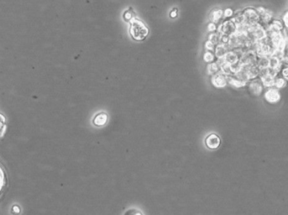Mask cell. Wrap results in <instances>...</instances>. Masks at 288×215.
Instances as JSON below:
<instances>
[{
	"mask_svg": "<svg viewBox=\"0 0 288 215\" xmlns=\"http://www.w3.org/2000/svg\"><path fill=\"white\" fill-rule=\"evenodd\" d=\"M107 121V115L105 113H101L97 115L94 120V123L97 126H102L104 125Z\"/></svg>",
	"mask_w": 288,
	"mask_h": 215,
	"instance_id": "cell-17",
	"label": "cell"
},
{
	"mask_svg": "<svg viewBox=\"0 0 288 215\" xmlns=\"http://www.w3.org/2000/svg\"><path fill=\"white\" fill-rule=\"evenodd\" d=\"M256 10L260 15V23L263 24L264 26H267L273 19V13L265 7H262V6L256 7Z\"/></svg>",
	"mask_w": 288,
	"mask_h": 215,
	"instance_id": "cell-5",
	"label": "cell"
},
{
	"mask_svg": "<svg viewBox=\"0 0 288 215\" xmlns=\"http://www.w3.org/2000/svg\"><path fill=\"white\" fill-rule=\"evenodd\" d=\"M130 33L133 39L137 41H142L146 38V37L148 34V30L147 26L144 25L138 19H132L131 20L130 25Z\"/></svg>",
	"mask_w": 288,
	"mask_h": 215,
	"instance_id": "cell-1",
	"label": "cell"
},
{
	"mask_svg": "<svg viewBox=\"0 0 288 215\" xmlns=\"http://www.w3.org/2000/svg\"><path fill=\"white\" fill-rule=\"evenodd\" d=\"M269 68H273V69H276V70L280 72L281 68H282L281 63V59L276 56L269 57Z\"/></svg>",
	"mask_w": 288,
	"mask_h": 215,
	"instance_id": "cell-13",
	"label": "cell"
},
{
	"mask_svg": "<svg viewBox=\"0 0 288 215\" xmlns=\"http://www.w3.org/2000/svg\"><path fill=\"white\" fill-rule=\"evenodd\" d=\"M231 20L233 21V23L237 26V27H240V26L245 25V19H244L242 10L236 12L233 14V16L232 17Z\"/></svg>",
	"mask_w": 288,
	"mask_h": 215,
	"instance_id": "cell-12",
	"label": "cell"
},
{
	"mask_svg": "<svg viewBox=\"0 0 288 215\" xmlns=\"http://www.w3.org/2000/svg\"><path fill=\"white\" fill-rule=\"evenodd\" d=\"M207 30L209 32L212 33V32H215V31L218 30V27H217V25L215 24V23H209L208 24V26H207Z\"/></svg>",
	"mask_w": 288,
	"mask_h": 215,
	"instance_id": "cell-30",
	"label": "cell"
},
{
	"mask_svg": "<svg viewBox=\"0 0 288 215\" xmlns=\"http://www.w3.org/2000/svg\"><path fill=\"white\" fill-rule=\"evenodd\" d=\"M215 56L218 57V58H221V57H224L227 52L229 51L228 45H224V44H218V45L215 46Z\"/></svg>",
	"mask_w": 288,
	"mask_h": 215,
	"instance_id": "cell-10",
	"label": "cell"
},
{
	"mask_svg": "<svg viewBox=\"0 0 288 215\" xmlns=\"http://www.w3.org/2000/svg\"><path fill=\"white\" fill-rule=\"evenodd\" d=\"M215 46H216L213 43L211 42L210 41H206V43H205V47H206V49L208 51H212V52L215 50Z\"/></svg>",
	"mask_w": 288,
	"mask_h": 215,
	"instance_id": "cell-27",
	"label": "cell"
},
{
	"mask_svg": "<svg viewBox=\"0 0 288 215\" xmlns=\"http://www.w3.org/2000/svg\"><path fill=\"white\" fill-rule=\"evenodd\" d=\"M220 33H218V31L217 32H212V33H210L209 36H208V41H210L211 42L213 43L215 46H217L218 44L220 43Z\"/></svg>",
	"mask_w": 288,
	"mask_h": 215,
	"instance_id": "cell-19",
	"label": "cell"
},
{
	"mask_svg": "<svg viewBox=\"0 0 288 215\" xmlns=\"http://www.w3.org/2000/svg\"><path fill=\"white\" fill-rule=\"evenodd\" d=\"M260 79V81L262 83V85L264 87L266 88H271V87H275V80L276 78L271 76L269 74H266V75H262V76L259 77Z\"/></svg>",
	"mask_w": 288,
	"mask_h": 215,
	"instance_id": "cell-9",
	"label": "cell"
},
{
	"mask_svg": "<svg viewBox=\"0 0 288 215\" xmlns=\"http://www.w3.org/2000/svg\"><path fill=\"white\" fill-rule=\"evenodd\" d=\"M282 22L283 24H284L285 27H286V29H288V10L287 11H286L285 14H283Z\"/></svg>",
	"mask_w": 288,
	"mask_h": 215,
	"instance_id": "cell-31",
	"label": "cell"
},
{
	"mask_svg": "<svg viewBox=\"0 0 288 215\" xmlns=\"http://www.w3.org/2000/svg\"><path fill=\"white\" fill-rule=\"evenodd\" d=\"M287 31V34H288V29H287V31Z\"/></svg>",
	"mask_w": 288,
	"mask_h": 215,
	"instance_id": "cell-34",
	"label": "cell"
},
{
	"mask_svg": "<svg viewBox=\"0 0 288 215\" xmlns=\"http://www.w3.org/2000/svg\"><path fill=\"white\" fill-rule=\"evenodd\" d=\"M4 122H5V119H4V117L2 115H0V136L3 135L6 129V126L4 124Z\"/></svg>",
	"mask_w": 288,
	"mask_h": 215,
	"instance_id": "cell-24",
	"label": "cell"
},
{
	"mask_svg": "<svg viewBox=\"0 0 288 215\" xmlns=\"http://www.w3.org/2000/svg\"><path fill=\"white\" fill-rule=\"evenodd\" d=\"M236 31H237V26L235 25L231 19L223 20V22L219 25V27L217 30L218 33L228 35V36L235 34Z\"/></svg>",
	"mask_w": 288,
	"mask_h": 215,
	"instance_id": "cell-3",
	"label": "cell"
},
{
	"mask_svg": "<svg viewBox=\"0 0 288 215\" xmlns=\"http://www.w3.org/2000/svg\"><path fill=\"white\" fill-rule=\"evenodd\" d=\"M256 66L259 69L269 68V57H257Z\"/></svg>",
	"mask_w": 288,
	"mask_h": 215,
	"instance_id": "cell-16",
	"label": "cell"
},
{
	"mask_svg": "<svg viewBox=\"0 0 288 215\" xmlns=\"http://www.w3.org/2000/svg\"><path fill=\"white\" fill-rule=\"evenodd\" d=\"M227 77V80H228V83L230 84L233 86H234L236 88H242V87H244L247 85V83L243 81V80H240V79H237L236 77L233 76V74H232V75H228Z\"/></svg>",
	"mask_w": 288,
	"mask_h": 215,
	"instance_id": "cell-8",
	"label": "cell"
},
{
	"mask_svg": "<svg viewBox=\"0 0 288 215\" xmlns=\"http://www.w3.org/2000/svg\"><path fill=\"white\" fill-rule=\"evenodd\" d=\"M247 85H248V87H249V91H250L254 95L259 96V95H261V93L263 92L264 86H263L262 83L260 81L259 77H258V78H255V79H251V80H249V82L247 83Z\"/></svg>",
	"mask_w": 288,
	"mask_h": 215,
	"instance_id": "cell-4",
	"label": "cell"
},
{
	"mask_svg": "<svg viewBox=\"0 0 288 215\" xmlns=\"http://www.w3.org/2000/svg\"><path fill=\"white\" fill-rule=\"evenodd\" d=\"M265 98L269 103H271V104L277 103L281 100V94H280L279 90L275 87L268 88L265 94Z\"/></svg>",
	"mask_w": 288,
	"mask_h": 215,
	"instance_id": "cell-6",
	"label": "cell"
},
{
	"mask_svg": "<svg viewBox=\"0 0 288 215\" xmlns=\"http://www.w3.org/2000/svg\"><path fill=\"white\" fill-rule=\"evenodd\" d=\"M177 15H178V10L176 9H175L174 10L170 12V17L171 18H175L177 17Z\"/></svg>",
	"mask_w": 288,
	"mask_h": 215,
	"instance_id": "cell-33",
	"label": "cell"
},
{
	"mask_svg": "<svg viewBox=\"0 0 288 215\" xmlns=\"http://www.w3.org/2000/svg\"><path fill=\"white\" fill-rule=\"evenodd\" d=\"M4 186H5V173L0 165V193L3 191Z\"/></svg>",
	"mask_w": 288,
	"mask_h": 215,
	"instance_id": "cell-23",
	"label": "cell"
},
{
	"mask_svg": "<svg viewBox=\"0 0 288 215\" xmlns=\"http://www.w3.org/2000/svg\"><path fill=\"white\" fill-rule=\"evenodd\" d=\"M279 74L281 75L283 79H285L286 81H288V66L286 67H282L280 70Z\"/></svg>",
	"mask_w": 288,
	"mask_h": 215,
	"instance_id": "cell-25",
	"label": "cell"
},
{
	"mask_svg": "<svg viewBox=\"0 0 288 215\" xmlns=\"http://www.w3.org/2000/svg\"><path fill=\"white\" fill-rule=\"evenodd\" d=\"M229 41V36L228 35L221 34L220 36V43L221 44H224V45H228Z\"/></svg>",
	"mask_w": 288,
	"mask_h": 215,
	"instance_id": "cell-28",
	"label": "cell"
},
{
	"mask_svg": "<svg viewBox=\"0 0 288 215\" xmlns=\"http://www.w3.org/2000/svg\"><path fill=\"white\" fill-rule=\"evenodd\" d=\"M220 71V67L218 65V63L216 62H211L207 66V73L210 75H214Z\"/></svg>",
	"mask_w": 288,
	"mask_h": 215,
	"instance_id": "cell-18",
	"label": "cell"
},
{
	"mask_svg": "<svg viewBox=\"0 0 288 215\" xmlns=\"http://www.w3.org/2000/svg\"><path fill=\"white\" fill-rule=\"evenodd\" d=\"M286 80L285 79H283L282 77H278L277 76L276 78V80H275V88L276 89H282L284 87L286 86Z\"/></svg>",
	"mask_w": 288,
	"mask_h": 215,
	"instance_id": "cell-20",
	"label": "cell"
},
{
	"mask_svg": "<svg viewBox=\"0 0 288 215\" xmlns=\"http://www.w3.org/2000/svg\"><path fill=\"white\" fill-rule=\"evenodd\" d=\"M212 85H214L215 87H217V88H223V87H225L227 84H228L226 75H224L221 71H219L218 73L215 74L214 75H212Z\"/></svg>",
	"mask_w": 288,
	"mask_h": 215,
	"instance_id": "cell-7",
	"label": "cell"
},
{
	"mask_svg": "<svg viewBox=\"0 0 288 215\" xmlns=\"http://www.w3.org/2000/svg\"><path fill=\"white\" fill-rule=\"evenodd\" d=\"M220 144V139L218 138L217 135H215V134H212V135H210L207 139H206V144L209 148H212V149H215V148H217Z\"/></svg>",
	"mask_w": 288,
	"mask_h": 215,
	"instance_id": "cell-15",
	"label": "cell"
},
{
	"mask_svg": "<svg viewBox=\"0 0 288 215\" xmlns=\"http://www.w3.org/2000/svg\"><path fill=\"white\" fill-rule=\"evenodd\" d=\"M220 71L223 73L224 75H232L233 73H232V69H231V64H229L228 62H225L223 63V65L220 67Z\"/></svg>",
	"mask_w": 288,
	"mask_h": 215,
	"instance_id": "cell-21",
	"label": "cell"
},
{
	"mask_svg": "<svg viewBox=\"0 0 288 215\" xmlns=\"http://www.w3.org/2000/svg\"><path fill=\"white\" fill-rule=\"evenodd\" d=\"M224 59L227 62H228L229 64H234L237 63L239 61V57H238V55L235 53L233 51H228L224 57Z\"/></svg>",
	"mask_w": 288,
	"mask_h": 215,
	"instance_id": "cell-14",
	"label": "cell"
},
{
	"mask_svg": "<svg viewBox=\"0 0 288 215\" xmlns=\"http://www.w3.org/2000/svg\"><path fill=\"white\" fill-rule=\"evenodd\" d=\"M281 63L282 67H286L288 66V54H285L284 57L281 59Z\"/></svg>",
	"mask_w": 288,
	"mask_h": 215,
	"instance_id": "cell-32",
	"label": "cell"
},
{
	"mask_svg": "<svg viewBox=\"0 0 288 215\" xmlns=\"http://www.w3.org/2000/svg\"><path fill=\"white\" fill-rule=\"evenodd\" d=\"M242 12H243V16H244V19H245L246 25L252 26V25H255V24L260 23V15L258 14L256 8L249 6V7H247L244 9H243Z\"/></svg>",
	"mask_w": 288,
	"mask_h": 215,
	"instance_id": "cell-2",
	"label": "cell"
},
{
	"mask_svg": "<svg viewBox=\"0 0 288 215\" xmlns=\"http://www.w3.org/2000/svg\"><path fill=\"white\" fill-rule=\"evenodd\" d=\"M215 57H216V56L212 53V51H206V52L204 53L203 59L205 62H208V63H211V62H214Z\"/></svg>",
	"mask_w": 288,
	"mask_h": 215,
	"instance_id": "cell-22",
	"label": "cell"
},
{
	"mask_svg": "<svg viewBox=\"0 0 288 215\" xmlns=\"http://www.w3.org/2000/svg\"><path fill=\"white\" fill-rule=\"evenodd\" d=\"M233 14H234V12H233V10L231 8H228V9H226L223 11V16L226 19H230V18L233 16Z\"/></svg>",
	"mask_w": 288,
	"mask_h": 215,
	"instance_id": "cell-26",
	"label": "cell"
},
{
	"mask_svg": "<svg viewBox=\"0 0 288 215\" xmlns=\"http://www.w3.org/2000/svg\"><path fill=\"white\" fill-rule=\"evenodd\" d=\"M124 19L127 21H131L133 19V13L132 10H127L125 12L124 14Z\"/></svg>",
	"mask_w": 288,
	"mask_h": 215,
	"instance_id": "cell-29",
	"label": "cell"
},
{
	"mask_svg": "<svg viewBox=\"0 0 288 215\" xmlns=\"http://www.w3.org/2000/svg\"><path fill=\"white\" fill-rule=\"evenodd\" d=\"M223 17V10L221 9H213L209 15V19L211 22L217 24L220 21Z\"/></svg>",
	"mask_w": 288,
	"mask_h": 215,
	"instance_id": "cell-11",
	"label": "cell"
}]
</instances>
